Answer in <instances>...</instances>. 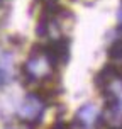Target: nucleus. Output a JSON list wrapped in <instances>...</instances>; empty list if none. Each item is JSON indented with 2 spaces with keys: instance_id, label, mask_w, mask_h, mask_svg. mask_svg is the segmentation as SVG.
<instances>
[{
  "instance_id": "obj_1",
  "label": "nucleus",
  "mask_w": 122,
  "mask_h": 129,
  "mask_svg": "<svg viewBox=\"0 0 122 129\" xmlns=\"http://www.w3.org/2000/svg\"><path fill=\"white\" fill-rule=\"evenodd\" d=\"M54 71V61L48 54L46 48H34L27 61L22 66V73L29 82H41L49 78Z\"/></svg>"
},
{
  "instance_id": "obj_2",
  "label": "nucleus",
  "mask_w": 122,
  "mask_h": 129,
  "mask_svg": "<svg viewBox=\"0 0 122 129\" xmlns=\"http://www.w3.org/2000/svg\"><path fill=\"white\" fill-rule=\"evenodd\" d=\"M44 114V100L36 93H29L19 107V117L29 126H36L41 122Z\"/></svg>"
},
{
  "instance_id": "obj_3",
  "label": "nucleus",
  "mask_w": 122,
  "mask_h": 129,
  "mask_svg": "<svg viewBox=\"0 0 122 129\" xmlns=\"http://www.w3.org/2000/svg\"><path fill=\"white\" fill-rule=\"evenodd\" d=\"M82 127H92L93 124L98 121V110L93 104H85L82 109L76 112V119H75Z\"/></svg>"
},
{
  "instance_id": "obj_4",
  "label": "nucleus",
  "mask_w": 122,
  "mask_h": 129,
  "mask_svg": "<svg viewBox=\"0 0 122 129\" xmlns=\"http://www.w3.org/2000/svg\"><path fill=\"white\" fill-rule=\"evenodd\" d=\"M109 56L112 59H120L122 58V39L115 41V43L109 48Z\"/></svg>"
},
{
  "instance_id": "obj_5",
  "label": "nucleus",
  "mask_w": 122,
  "mask_h": 129,
  "mask_svg": "<svg viewBox=\"0 0 122 129\" xmlns=\"http://www.w3.org/2000/svg\"><path fill=\"white\" fill-rule=\"evenodd\" d=\"M117 17H119V22L122 24V0H120V9H119V14H117Z\"/></svg>"
},
{
  "instance_id": "obj_6",
  "label": "nucleus",
  "mask_w": 122,
  "mask_h": 129,
  "mask_svg": "<svg viewBox=\"0 0 122 129\" xmlns=\"http://www.w3.org/2000/svg\"><path fill=\"white\" fill-rule=\"evenodd\" d=\"M43 2H46V4H53L54 0H43Z\"/></svg>"
},
{
  "instance_id": "obj_7",
  "label": "nucleus",
  "mask_w": 122,
  "mask_h": 129,
  "mask_svg": "<svg viewBox=\"0 0 122 129\" xmlns=\"http://www.w3.org/2000/svg\"><path fill=\"white\" fill-rule=\"evenodd\" d=\"M0 82H2V75H0Z\"/></svg>"
},
{
  "instance_id": "obj_8",
  "label": "nucleus",
  "mask_w": 122,
  "mask_h": 129,
  "mask_svg": "<svg viewBox=\"0 0 122 129\" xmlns=\"http://www.w3.org/2000/svg\"><path fill=\"white\" fill-rule=\"evenodd\" d=\"M2 2H4V0H0V4H2Z\"/></svg>"
}]
</instances>
